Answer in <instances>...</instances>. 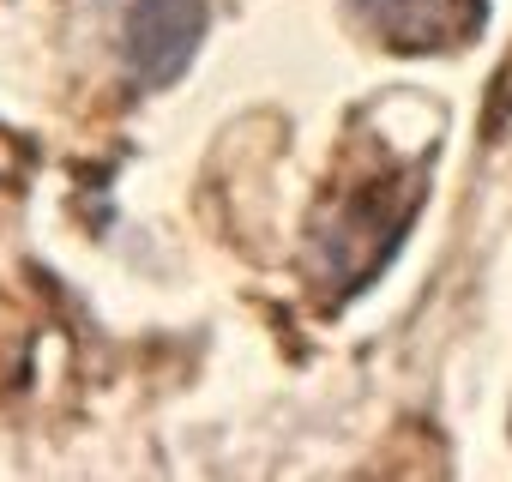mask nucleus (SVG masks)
I'll list each match as a JSON object with an SVG mask.
<instances>
[{
    "mask_svg": "<svg viewBox=\"0 0 512 482\" xmlns=\"http://www.w3.org/2000/svg\"><path fill=\"white\" fill-rule=\"evenodd\" d=\"M199 37H205V0H133L127 31H121L133 85H145V91L175 85L187 73Z\"/></svg>",
    "mask_w": 512,
    "mask_h": 482,
    "instance_id": "nucleus-1",
    "label": "nucleus"
},
{
    "mask_svg": "<svg viewBox=\"0 0 512 482\" xmlns=\"http://www.w3.org/2000/svg\"><path fill=\"white\" fill-rule=\"evenodd\" d=\"M350 7L392 55H440L482 31V0H350Z\"/></svg>",
    "mask_w": 512,
    "mask_h": 482,
    "instance_id": "nucleus-2",
    "label": "nucleus"
}]
</instances>
